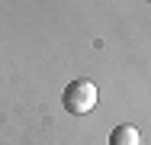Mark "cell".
<instances>
[{
	"instance_id": "obj_1",
	"label": "cell",
	"mask_w": 151,
	"mask_h": 145,
	"mask_svg": "<svg viewBox=\"0 0 151 145\" xmlns=\"http://www.w3.org/2000/svg\"><path fill=\"white\" fill-rule=\"evenodd\" d=\"M96 100H100L96 84H93V81H84V78L71 81V84L64 87V94H61V103H64V110H68L71 116L90 113L93 107H96Z\"/></svg>"
},
{
	"instance_id": "obj_2",
	"label": "cell",
	"mask_w": 151,
	"mask_h": 145,
	"mask_svg": "<svg viewBox=\"0 0 151 145\" xmlns=\"http://www.w3.org/2000/svg\"><path fill=\"white\" fill-rule=\"evenodd\" d=\"M109 145H142V132H138L135 126L122 123V126H116V129L109 132Z\"/></svg>"
}]
</instances>
